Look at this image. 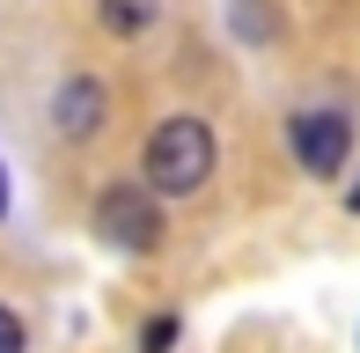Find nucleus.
<instances>
[{"instance_id": "1", "label": "nucleus", "mask_w": 360, "mask_h": 353, "mask_svg": "<svg viewBox=\"0 0 360 353\" xmlns=\"http://www.w3.org/2000/svg\"><path fill=\"white\" fill-rule=\"evenodd\" d=\"M214 176V133L206 118H162L155 140H147V191H169V199H191V191Z\"/></svg>"}, {"instance_id": "6", "label": "nucleus", "mask_w": 360, "mask_h": 353, "mask_svg": "<svg viewBox=\"0 0 360 353\" xmlns=\"http://www.w3.org/2000/svg\"><path fill=\"white\" fill-rule=\"evenodd\" d=\"M169 339H176V324H169V316H155V324H147V353H169Z\"/></svg>"}, {"instance_id": "3", "label": "nucleus", "mask_w": 360, "mask_h": 353, "mask_svg": "<svg viewBox=\"0 0 360 353\" xmlns=\"http://www.w3.org/2000/svg\"><path fill=\"white\" fill-rule=\"evenodd\" d=\"M294 155H302L309 176H338L353 155V125L338 118V110H302L294 118Z\"/></svg>"}, {"instance_id": "9", "label": "nucleus", "mask_w": 360, "mask_h": 353, "mask_svg": "<svg viewBox=\"0 0 360 353\" xmlns=\"http://www.w3.org/2000/svg\"><path fill=\"white\" fill-rule=\"evenodd\" d=\"M353 214H360V184H353Z\"/></svg>"}, {"instance_id": "2", "label": "nucleus", "mask_w": 360, "mask_h": 353, "mask_svg": "<svg viewBox=\"0 0 360 353\" xmlns=\"http://www.w3.org/2000/svg\"><path fill=\"white\" fill-rule=\"evenodd\" d=\"M96 236L118 243V250H155V243H162V206H155V191L110 184L103 199H96Z\"/></svg>"}, {"instance_id": "7", "label": "nucleus", "mask_w": 360, "mask_h": 353, "mask_svg": "<svg viewBox=\"0 0 360 353\" xmlns=\"http://www.w3.org/2000/svg\"><path fill=\"white\" fill-rule=\"evenodd\" d=\"M0 353H22V324H15V309H0Z\"/></svg>"}, {"instance_id": "5", "label": "nucleus", "mask_w": 360, "mask_h": 353, "mask_svg": "<svg viewBox=\"0 0 360 353\" xmlns=\"http://www.w3.org/2000/svg\"><path fill=\"white\" fill-rule=\"evenodd\" d=\"M162 0H103V30L110 37H140V30H155Z\"/></svg>"}, {"instance_id": "4", "label": "nucleus", "mask_w": 360, "mask_h": 353, "mask_svg": "<svg viewBox=\"0 0 360 353\" xmlns=\"http://www.w3.org/2000/svg\"><path fill=\"white\" fill-rule=\"evenodd\" d=\"M52 118H59V133H67V140H89L96 125H103V89H96L89 74H74V82L52 96Z\"/></svg>"}, {"instance_id": "8", "label": "nucleus", "mask_w": 360, "mask_h": 353, "mask_svg": "<svg viewBox=\"0 0 360 353\" xmlns=\"http://www.w3.org/2000/svg\"><path fill=\"white\" fill-rule=\"evenodd\" d=\"M0 214H8V176H0Z\"/></svg>"}]
</instances>
